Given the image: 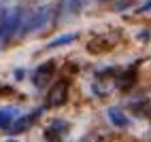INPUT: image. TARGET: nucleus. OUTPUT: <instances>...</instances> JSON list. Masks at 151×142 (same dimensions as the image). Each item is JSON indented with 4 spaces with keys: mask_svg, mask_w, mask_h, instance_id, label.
<instances>
[{
    "mask_svg": "<svg viewBox=\"0 0 151 142\" xmlns=\"http://www.w3.org/2000/svg\"><path fill=\"white\" fill-rule=\"evenodd\" d=\"M64 100H66V85L53 87V91L49 93V104H51V106H58V104H62Z\"/></svg>",
    "mask_w": 151,
    "mask_h": 142,
    "instance_id": "nucleus-1",
    "label": "nucleus"
}]
</instances>
